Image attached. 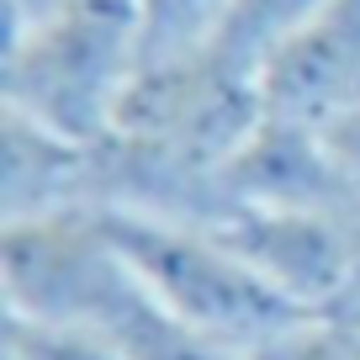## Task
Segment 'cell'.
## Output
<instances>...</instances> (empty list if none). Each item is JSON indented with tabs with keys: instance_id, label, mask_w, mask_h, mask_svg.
Masks as SVG:
<instances>
[{
	"instance_id": "cell-9",
	"label": "cell",
	"mask_w": 360,
	"mask_h": 360,
	"mask_svg": "<svg viewBox=\"0 0 360 360\" xmlns=\"http://www.w3.org/2000/svg\"><path fill=\"white\" fill-rule=\"evenodd\" d=\"M328 6L334 0H228L212 53H223L244 75H259V64Z\"/></svg>"
},
{
	"instance_id": "cell-13",
	"label": "cell",
	"mask_w": 360,
	"mask_h": 360,
	"mask_svg": "<svg viewBox=\"0 0 360 360\" xmlns=\"http://www.w3.org/2000/svg\"><path fill=\"white\" fill-rule=\"evenodd\" d=\"M318 133H323V148H328V159H334L339 180H345L349 202L360 207V101L345 106L339 117H328Z\"/></svg>"
},
{
	"instance_id": "cell-7",
	"label": "cell",
	"mask_w": 360,
	"mask_h": 360,
	"mask_svg": "<svg viewBox=\"0 0 360 360\" xmlns=\"http://www.w3.org/2000/svg\"><path fill=\"white\" fill-rule=\"evenodd\" d=\"M270 117L323 127L360 101V0H334L255 75Z\"/></svg>"
},
{
	"instance_id": "cell-6",
	"label": "cell",
	"mask_w": 360,
	"mask_h": 360,
	"mask_svg": "<svg viewBox=\"0 0 360 360\" xmlns=\"http://www.w3.org/2000/svg\"><path fill=\"white\" fill-rule=\"evenodd\" d=\"M355 212L345 180L323 148V133L286 117H259V127L217 169V212Z\"/></svg>"
},
{
	"instance_id": "cell-3",
	"label": "cell",
	"mask_w": 360,
	"mask_h": 360,
	"mask_svg": "<svg viewBox=\"0 0 360 360\" xmlns=\"http://www.w3.org/2000/svg\"><path fill=\"white\" fill-rule=\"evenodd\" d=\"M0 286L6 318L79 334H106L143 292L101 207L0 223Z\"/></svg>"
},
{
	"instance_id": "cell-8",
	"label": "cell",
	"mask_w": 360,
	"mask_h": 360,
	"mask_svg": "<svg viewBox=\"0 0 360 360\" xmlns=\"http://www.w3.org/2000/svg\"><path fill=\"white\" fill-rule=\"evenodd\" d=\"M90 202V148L48 133L43 122L11 112L0 122V223H27Z\"/></svg>"
},
{
	"instance_id": "cell-4",
	"label": "cell",
	"mask_w": 360,
	"mask_h": 360,
	"mask_svg": "<svg viewBox=\"0 0 360 360\" xmlns=\"http://www.w3.org/2000/svg\"><path fill=\"white\" fill-rule=\"evenodd\" d=\"M265 117L255 75L233 69L223 53H191V58H154L138 64L112 117V138L143 143L165 154L169 165L212 180L223 159L244 143Z\"/></svg>"
},
{
	"instance_id": "cell-12",
	"label": "cell",
	"mask_w": 360,
	"mask_h": 360,
	"mask_svg": "<svg viewBox=\"0 0 360 360\" xmlns=\"http://www.w3.org/2000/svg\"><path fill=\"white\" fill-rule=\"evenodd\" d=\"M6 360H127L112 339L79 328H43L6 318Z\"/></svg>"
},
{
	"instance_id": "cell-10",
	"label": "cell",
	"mask_w": 360,
	"mask_h": 360,
	"mask_svg": "<svg viewBox=\"0 0 360 360\" xmlns=\"http://www.w3.org/2000/svg\"><path fill=\"white\" fill-rule=\"evenodd\" d=\"M143 11V64L154 58H191L217 43L228 0H138Z\"/></svg>"
},
{
	"instance_id": "cell-1",
	"label": "cell",
	"mask_w": 360,
	"mask_h": 360,
	"mask_svg": "<svg viewBox=\"0 0 360 360\" xmlns=\"http://www.w3.org/2000/svg\"><path fill=\"white\" fill-rule=\"evenodd\" d=\"M138 64H143L138 0H64L11 32L0 58V96L11 112L90 148L112 133L117 101Z\"/></svg>"
},
{
	"instance_id": "cell-11",
	"label": "cell",
	"mask_w": 360,
	"mask_h": 360,
	"mask_svg": "<svg viewBox=\"0 0 360 360\" xmlns=\"http://www.w3.org/2000/svg\"><path fill=\"white\" fill-rule=\"evenodd\" d=\"M249 360H360L355 313H302L281 334H270Z\"/></svg>"
},
{
	"instance_id": "cell-15",
	"label": "cell",
	"mask_w": 360,
	"mask_h": 360,
	"mask_svg": "<svg viewBox=\"0 0 360 360\" xmlns=\"http://www.w3.org/2000/svg\"><path fill=\"white\" fill-rule=\"evenodd\" d=\"M53 6H64V0H6V11H11V32L27 22H37V16H48Z\"/></svg>"
},
{
	"instance_id": "cell-2",
	"label": "cell",
	"mask_w": 360,
	"mask_h": 360,
	"mask_svg": "<svg viewBox=\"0 0 360 360\" xmlns=\"http://www.w3.org/2000/svg\"><path fill=\"white\" fill-rule=\"evenodd\" d=\"M101 217L122 259L133 265L138 286L169 318L207 334L212 345L249 360L270 334H281L286 323L302 318V307H292L281 292H270L207 223L112 212V207H101Z\"/></svg>"
},
{
	"instance_id": "cell-14",
	"label": "cell",
	"mask_w": 360,
	"mask_h": 360,
	"mask_svg": "<svg viewBox=\"0 0 360 360\" xmlns=\"http://www.w3.org/2000/svg\"><path fill=\"white\" fill-rule=\"evenodd\" d=\"M360 307V207L349 212V313Z\"/></svg>"
},
{
	"instance_id": "cell-5",
	"label": "cell",
	"mask_w": 360,
	"mask_h": 360,
	"mask_svg": "<svg viewBox=\"0 0 360 360\" xmlns=\"http://www.w3.org/2000/svg\"><path fill=\"white\" fill-rule=\"evenodd\" d=\"M207 228L292 307H302V313H349V212L228 207Z\"/></svg>"
},
{
	"instance_id": "cell-16",
	"label": "cell",
	"mask_w": 360,
	"mask_h": 360,
	"mask_svg": "<svg viewBox=\"0 0 360 360\" xmlns=\"http://www.w3.org/2000/svg\"><path fill=\"white\" fill-rule=\"evenodd\" d=\"M355 318H360V307H355Z\"/></svg>"
}]
</instances>
